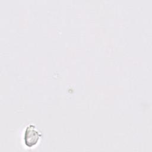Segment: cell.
<instances>
[{
  "mask_svg": "<svg viewBox=\"0 0 152 152\" xmlns=\"http://www.w3.org/2000/svg\"><path fill=\"white\" fill-rule=\"evenodd\" d=\"M42 135V134L36 128L35 125H30L27 126L24 132V143L28 147H32L38 142Z\"/></svg>",
  "mask_w": 152,
  "mask_h": 152,
  "instance_id": "obj_1",
  "label": "cell"
}]
</instances>
